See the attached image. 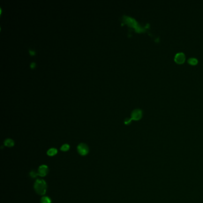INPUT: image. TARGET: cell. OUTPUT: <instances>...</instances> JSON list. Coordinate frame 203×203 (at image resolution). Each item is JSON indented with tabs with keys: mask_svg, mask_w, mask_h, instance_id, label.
Wrapping results in <instances>:
<instances>
[{
	"mask_svg": "<svg viewBox=\"0 0 203 203\" xmlns=\"http://www.w3.org/2000/svg\"><path fill=\"white\" fill-rule=\"evenodd\" d=\"M78 152L81 155H86L89 153V147L85 143H80L77 147Z\"/></svg>",
	"mask_w": 203,
	"mask_h": 203,
	"instance_id": "3957f363",
	"label": "cell"
},
{
	"mask_svg": "<svg viewBox=\"0 0 203 203\" xmlns=\"http://www.w3.org/2000/svg\"><path fill=\"white\" fill-rule=\"evenodd\" d=\"M4 145L7 147H12L14 145V142L11 139H7L4 141Z\"/></svg>",
	"mask_w": 203,
	"mask_h": 203,
	"instance_id": "52a82bcc",
	"label": "cell"
},
{
	"mask_svg": "<svg viewBox=\"0 0 203 203\" xmlns=\"http://www.w3.org/2000/svg\"><path fill=\"white\" fill-rule=\"evenodd\" d=\"M174 60L176 63L182 64L184 63L185 60V55L184 52H178L175 55Z\"/></svg>",
	"mask_w": 203,
	"mask_h": 203,
	"instance_id": "5b68a950",
	"label": "cell"
},
{
	"mask_svg": "<svg viewBox=\"0 0 203 203\" xmlns=\"http://www.w3.org/2000/svg\"><path fill=\"white\" fill-rule=\"evenodd\" d=\"M131 119H126V120H125V123H126V124H128L129 123H130V122L131 121Z\"/></svg>",
	"mask_w": 203,
	"mask_h": 203,
	"instance_id": "4fadbf2b",
	"label": "cell"
},
{
	"mask_svg": "<svg viewBox=\"0 0 203 203\" xmlns=\"http://www.w3.org/2000/svg\"><path fill=\"white\" fill-rule=\"evenodd\" d=\"M188 63L191 65H195L198 63V60L195 58L191 57L188 60Z\"/></svg>",
	"mask_w": 203,
	"mask_h": 203,
	"instance_id": "9c48e42d",
	"label": "cell"
},
{
	"mask_svg": "<svg viewBox=\"0 0 203 203\" xmlns=\"http://www.w3.org/2000/svg\"><path fill=\"white\" fill-rule=\"evenodd\" d=\"M31 68H32V69H33V68H34V67H35V63H33H33H31Z\"/></svg>",
	"mask_w": 203,
	"mask_h": 203,
	"instance_id": "9a60e30c",
	"label": "cell"
},
{
	"mask_svg": "<svg viewBox=\"0 0 203 203\" xmlns=\"http://www.w3.org/2000/svg\"><path fill=\"white\" fill-rule=\"evenodd\" d=\"M122 21L124 23L127 25L131 27H133L135 29V31L138 32H142V31H144V29H142L141 27H140V26L138 25V22L134 19H133L131 17L123 16L122 17Z\"/></svg>",
	"mask_w": 203,
	"mask_h": 203,
	"instance_id": "7a4b0ae2",
	"label": "cell"
},
{
	"mask_svg": "<svg viewBox=\"0 0 203 203\" xmlns=\"http://www.w3.org/2000/svg\"><path fill=\"white\" fill-rule=\"evenodd\" d=\"M41 203H51V200L48 197H42L41 199Z\"/></svg>",
	"mask_w": 203,
	"mask_h": 203,
	"instance_id": "30bf717a",
	"label": "cell"
},
{
	"mask_svg": "<svg viewBox=\"0 0 203 203\" xmlns=\"http://www.w3.org/2000/svg\"><path fill=\"white\" fill-rule=\"evenodd\" d=\"M142 116V111L141 109H135L132 111L131 113V119L138 120H139Z\"/></svg>",
	"mask_w": 203,
	"mask_h": 203,
	"instance_id": "277c9868",
	"label": "cell"
},
{
	"mask_svg": "<svg viewBox=\"0 0 203 203\" xmlns=\"http://www.w3.org/2000/svg\"><path fill=\"white\" fill-rule=\"evenodd\" d=\"M29 52H30V54H31V55H34L35 54V52L34 51H31V50H29Z\"/></svg>",
	"mask_w": 203,
	"mask_h": 203,
	"instance_id": "5bb4252c",
	"label": "cell"
},
{
	"mask_svg": "<svg viewBox=\"0 0 203 203\" xmlns=\"http://www.w3.org/2000/svg\"><path fill=\"white\" fill-rule=\"evenodd\" d=\"M48 173V167L46 165H41V166L38 168V176L41 177H44L46 176Z\"/></svg>",
	"mask_w": 203,
	"mask_h": 203,
	"instance_id": "8992f818",
	"label": "cell"
},
{
	"mask_svg": "<svg viewBox=\"0 0 203 203\" xmlns=\"http://www.w3.org/2000/svg\"><path fill=\"white\" fill-rule=\"evenodd\" d=\"M34 190L38 195H44L47 191V184L46 181L43 179H37L34 184Z\"/></svg>",
	"mask_w": 203,
	"mask_h": 203,
	"instance_id": "6da1fadb",
	"label": "cell"
},
{
	"mask_svg": "<svg viewBox=\"0 0 203 203\" xmlns=\"http://www.w3.org/2000/svg\"><path fill=\"white\" fill-rule=\"evenodd\" d=\"M30 176H31L32 178H35L37 176H38V174L36 173L35 171H32L31 173H30Z\"/></svg>",
	"mask_w": 203,
	"mask_h": 203,
	"instance_id": "7c38bea8",
	"label": "cell"
},
{
	"mask_svg": "<svg viewBox=\"0 0 203 203\" xmlns=\"http://www.w3.org/2000/svg\"><path fill=\"white\" fill-rule=\"evenodd\" d=\"M70 149V146L69 144H65L64 145H63L61 148H60V149H61V151H64V152H66L67 151H69Z\"/></svg>",
	"mask_w": 203,
	"mask_h": 203,
	"instance_id": "8fae6325",
	"label": "cell"
},
{
	"mask_svg": "<svg viewBox=\"0 0 203 203\" xmlns=\"http://www.w3.org/2000/svg\"><path fill=\"white\" fill-rule=\"evenodd\" d=\"M57 153V149L55 148H51L49 149L47 151V155L50 157L54 156Z\"/></svg>",
	"mask_w": 203,
	"mask_h": 203,
	"instance_id": "ba28073f",
	"label": "cell"
}]
</instances>
